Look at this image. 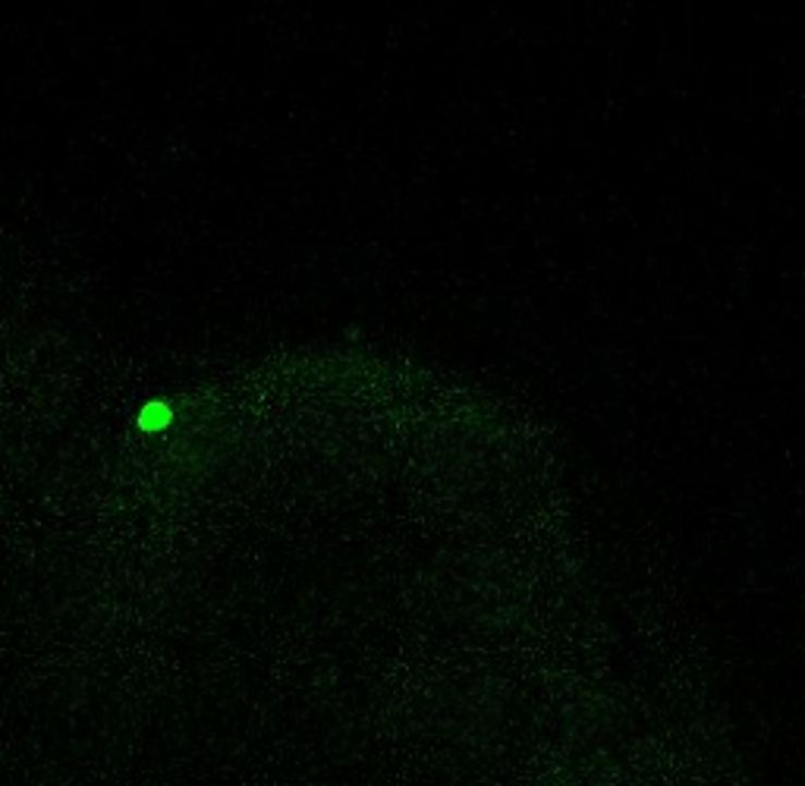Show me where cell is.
Listing matches in <instances>:
<instances>
[{"mask_svg": "<svg viewBox=\"0 0 805 786\" xmlns=\"http://www.w3.org/2000/svg\"><path fill=\"white\" fill-rule=\"evenodd\" d=\"M167 419H170V413H167V406H161V403L145 406V413H142V425L145 428H161Z\"/></svg>", "mask_w": 805, "mask_h": 786, "instance_id": "6da1fadb", "label": "cell"}]
</instances>
